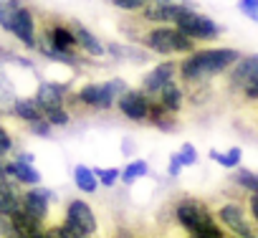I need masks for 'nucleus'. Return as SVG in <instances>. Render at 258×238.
Listing matches in <instances>:
<instances>
[{
    "mask_svg": "<svg viewBox=\"0 0 258 238\" xmlns=\"http://www.w3.org/2000/svg\"><path fill=\"white\" fill-rule=\"evenodd\" d=\"M63 223L71 225V228H76V230H81V233L89 235V238L96 235V230H99V223H96V215H94L91 205H89L86 200H79V198H74V200L66 203Z\"/></svg>",
    "mask_w": 258,
    "mask_h": 238,
    "instance_id": "obj_7",
    "label": "nucleus"
},
{
    "mask_svg": "<svg viewBox=\"0 0 258 238\" xmlns=\"http://www.w3.org/2000/svg\"><path fill=\"white\" fill-rule=\"evenodd\" d=\"M6 183H11V180H8V175H6V162H3V157H0V188H3Z\"/></svg>",
    "mask_w": 258,
    "mask_h": 238,
    "instance_id": "obj_39",
    "label": "nucleus"
},
{
    "mask_svg": "<svg viewBox=\"0 0 258 238\" xmlns=\"http://www.w3.org/2000/svg\"><path fill=\"white\" fill-rule=\"evenodd\" d=\"M238 11L253 23H258V0H238Z\"/></svg>",
    "mask_w": 258,
    "mask_h": 238,
    "instance_id": "obj_30",
    "label": "nucleus"
},
{
    "mask_svg": "<svg viewBox=\"0 0 258 238\" xmlns=\"http://www.w3.org/2000/svg\"><path fill=\"white\" fill-rule=\"evenodd\" d=\"M28 132L36 135V137H46V140H48V137L53 135V127L46 122V119H38V122H31V125H28Z\"/></svg>",
    "mask_w": 258,
    "mask_h": 238,
    "instance_id": "obj_32",
    "label": "nucleus"
},
{
    "mask_svg": "<svg viewBox=\"0 0 258 238\" xmlns=\"http://www.w3.org/2000/svg\"><path fill=\"white\" fill-rule=\"evenodd\" d=\"M16 160H18V162H28V165H33V155H31V152H21V155H16Z\"/></svg>",
    "mask_w": 258,
    "mask_h": 238,
    "instance_id": "obj_40",
    "label": "nucleus"
},
{
    "mask_svg": "<svg viewBox=\"0 0 258 238\" xmlns=\"http://www.w3.org/2000/svg\"><path fill=\"white\" fill-rule=\"evenodd\" d=\"M43 119L51 127H66L71 122V114L66 106H48V109H43Z\"/></svg>",
    "mask_w": 258,
    "mask_h": 238,
    "instance_id": "obj_25",
    "label": "nucleus"
},
{
    "mask_svg": "<svg viewBox=\"0 0 258 238\" xmlns=\"http://www.w3.org/2000/svg\"><path fill=\"white\" fill-rule=\"evenodd\" d=\"M177 71H180V61H172V58H170V61L157 64L152 71H147V74H145V79H142V91H145L147 96L157 99V96H160V91H162L167 84H172V81H175Z\"/></svg>",
    "mask_w": 258,
    "mask_h": 238,
    "instance_id": "obj_10",
    "label": "nucleus"
},
{
    "mask_svg": "<svg viewBox=\"0 0 258 238\" xmlns=\"http://www.w3.org/2000/svg\"><path fill=\"white\" fill-rule=\"evenodd\" d=\"M36 33H38V26H36V18H33V11L28 8V6H23L21 8V13H18V18H16V26H13V36L26 46V48H38V38H36Z\"/></svg>",
    "mask_w": 258,
    "mask_h": 238,
    "instance_id": "obj_15",
    "label": "nucleus"
},
{
    "mask_svg": "<svg viewBox=\"0 0 258 238\" xmlns=\"http://www.w3.org/2000/svg\"><path fill=\"white\" fill-rule=\"evenodd\" d=\"M69 23H71V31H74V36H76V43H79V51H81V53H86V56H91V58L106 56V46H104L84 23H79V21H69Z\"/></svg>",
    "mask_w": 258,
    "mask_h": 238,
    "instance_id": "obj_16",
    "label": "nucleus"
},
{
    "mask_svg": "<svg viewBox=\"0 0 258 238\" xmlns=\"http://www.w3.org/2000/svg\"><path fill=\"white\" fill-rule=\"evenodd\" d=\"M8 101H16L13 99V86H11L6 71H0V104H8Z\"/></svg>",
    "mask_w": 258,
    "mask_h": 238,
    "instance_id": "obj_33",
    "label": "nucleus"
},
{
    "mask_svg": "<svg viewBox=\"0 0 258 238\" xmlns=\"http://www.w3.org/2000/svg\"><path fill=\"white\" fill-rule=\"evenodd\" d=\"M255 238H258V235H255Z\"/></svg>",
    "mask_w": 258,
    "mask_h": 238,
    "instance_id": "obj_43",
    "label": "nucleus"
},
{
    "mask_svg": "<svg viewBox=\"0 0 258 238\" xmlns=\"http://www.w3.org/2000/svg\"><path fill=\"white\" fill-rule=\"evenodd\" d=\"M121 172L124 170H119V167H94V175H96L99 185H104V188H114L116 180H121Z\"/></svg>",
    "mask_w": 258,
    "mask_h": 238,
    "instance_id": "obj_26",
    "label": "nucleus"
},
{
    "mask_svg": "<svg viewBox=\"0 0 258 238\" xmlns=\"http://www.w3.org/2000/svg\"><path fill=\"white\" fill-rule=\"evenodd\" d=\"M233 183H235L240 190H245L248 195H258V175H255L253 170H248V167H235V170H233Z\"/></svg>",
    "mask_w": 258,
    "mask_h": 238,
    "instance_id": "obj_22",
    "label": "nucleus"
},
{
    "mask_svg": "<svg viewBox=\"0 0 258 238\" xmlns=\"http://www.w3.org/2000/svg\"><path fill=\"white\" fill-rule=\"evenodd\" d=\"M109 3H111L116 11H121V13H132V16H140V13L147 8V3H150V0H109Z\"/></svg>",
    "mask_w": 258,
    "mask_h": 238,
    "instance_id": "obj_27",
    "label": "nucleus"
},
{
    "mask_svg": "<svg viewBox=\"0 0 258 238\" xmlns=\"http://www.w3.org/2000/svg\"><path fill=\"white\" fill-rule=\"evenodd\" d=\"M6 175H8V180H13L18 185H26V188H38L41 185V172L28 162H18V160L6 162Z\"/></svg>",
    "mask_w": 258,
    "mask_h": 238,
    "instance_id": "obj_17",
    "label": "nucleus"
},
{
    "mask_svg": "<svg viewBox=\"0 0 258 238\" xmlns=\"http://www.w3.org/2000/svg\"><path fill=\"white\" fill-rule=\"evenodd\" d=\"M255 76H258V53H248L225 74V89L243 94Z\"/></svg>",
    "mask_w": 258,
    "mask_h": 238,
    "instance_id": "obj_9",
    "label": "nucleus"
},
{
    "mask_svg": "<svg viewBox=\"0 0 258 238\" xmlns=\"http://www.w3.org/2000/svg\"><path fill=\"white\" fill-rule=\"evenodd\" d=\"M185 8L187 3H147V8L137 18L147 26H175Z\"/></svg>",
    "mask_w": 258,
    "mask_h": 238,
    "instance_id": "obj_12",
    "label": "nucleus"
},
{
    "mask_svg": "<svg viewBox=\"0 0 258 238\" xmlns=\"http://www.w3.org/2000/svg\"><path fill=\"white\" fill-rule=\"evenodd\" d=\"M74 96H76V101H79L81 106L94 109V111H106V109L116 106V99L109 94V89H106L104 81H101V84L89 81V84H84L81 89H76Z\"/></svg>",
    "mask_w": 258,
    "mask_h": 238,
    "instance_id": "obj_11",
    "label": "nucleus"
},
{
    "mask_svg": "<svg viewBox=\"0 0 258 238\" xmlns=\"http://www.w3.org/2000/svg\"><path fill=\"white\" fill-rule=\"evenodd\" d=\"M150 3H177V0H150Z\"/></svg>",
    "mask_w": 258,
    "mask_h": 238,
    "instance_id": "obj_41",
    "label": "nucleus"
},
{
    "mask_svg": "<svg viewBox=\"0 0 258 238\" xmlns=\"http://www.w3.org/2000/svg\"><path fill=\"white\" fill-rule=\"evenodd\" d=\"M182 167H185V165L180 162V155L175 152V155L170 157V165H167V175H170V177H177V175L182 172Z\"/></svg>",
    "mask_w": 258,
    "mask_h": 238,
    "instance_id": "obj_36",
    "label": "nucleus"
},
{
    "mask_svg": "<svg viewBox=\"0 0 258 238\" xmlns=\"http://www.w3.org/2000/svg\"><path fill=\"white\" fill-rule=\"evenodd\" d=\"M74 183H76V188L81 193H96V188H99L94 167H86V165H76L74 167Z\"/></svg>",
    "mask_w": 258,
    "mask_h": 238,
    "instance_id": "obj_21",
    "label": "nucleus"
},
{
    "mask_svg": "<svg viewBox=\"0 0 258 238\" xmlns=\"http://www.w3.org/2000/svg\"><path fill=\"white\" fill-rule=\"evenodd\" d=\"M38 46L51 48V51L63 53V56H81L79 43H76V36L71 31V23H63V21L46 23L43 26V38L38 41Z\"/></svg>",
    "mask_w": 258,
    "mask_h": 238,
    "instance_id": "obj_6",
    "label": "nucleus"
},
{
    "mask_svg": "<svg viewBox=\"0 0 258 238\" xmlns=\"http://www.w3.org/2000/svg\"><path fill=\"white\" fill-rule=\"evenodd\" d=\"M243 99H245V101H258V76L248 84V89L243 91Z\"/></svg>",
    "mask_w": 258,
    "mask_h": 238,
    "instance_id": "obj_37",
    "label": "nucleus"
},
{
    "mask_svg": "<svg viewBox=\"0 0 258 238\" xmlns=\"http://www.w3.org/2000/svg\"><path fill=\"white\" fill-rule=\"evenodd\" d=\"M215 220H220V225L230 233V235H235V238H255L258 233H255V225L250 223V218H248V210L240 205V203H223V205H218V210H215Z\"/></svg>",
    "mask_w": 258,
    "mask_h": 238,
    "instance_id": "obj_5",
    "label": "nucleus"
},
{
    "mask_svg": "<svg viewBox=\"0 0 258 238\" xmlns=\"http://www.w3.org/2000/svg\"><path fill=\"white\" fill-rule=\"evenodd\" d=\"M147 172H150V162L147 160H132V162L124 167V172H121V183L124 185H132L135 180L145 177Z\"/></svg>",
    "mask_w": 258,
    "mask_h": 238,
    "instance_id": "obj_24",
    "label": "nucleus"
},
{
    "mask_svg": "<svg viewBox=\"0 0 258 238\" xmlns=\"http://www.w3.org/2000/svg\"><path fill=\"white\" fill-rule=\"evenodd\" d=\"M38 238H48V235H46V233H43V235H38Z\"/></svg>",
    "mask_w": 258,
    "mask_h": 238,
    "instance_id": "obj_42",
    "label": "nucleus"
},
{
    "mask_svg": "<svg viewBox=\"0 0 258 238\" xmlns=\"http://www.w3.org/2000/svg\"><path fill=\"white\" fill-rule=\"evenodd\" d=\"M69 94H71L69 84H63V81H43V84H38L33 99L38 101L41 109H48V106H63Z\"/></svg>",
    "mask_w": 258,
    "mask_h": 238,
    "instance_id": "obj_14",
    "label": "nucleus"
},
{
    "mask_svg": "<svg viewBox=\"0 0 258 238\" xmlns=\"http://www.w3.org/2000/svg\"><path fill=\"white\" fill-rule=\"evenodd\" d=\"M210 155V160L213 162H218V165H223L225 170H235L238 165H240V157H243V150L240 147H230L225 155L223 152H218V150H210L208 152Z\"/></svg>",
    "mask_w": 258,
    "mask_h": 238,
    "instance_id": "obj_23",
    "label": "nucleus"
},
{
    "mask_svg": "<svg viewBox=\"0 0 258 238\" xmlns=\"http://www.w3.org/2000/svg\"><path fill=\"white\" fill-rule=\"evenodd\" d=\"M172 215H175V223L187 233H198L200 228L215 223V215L210 210V205L205 200H198V198H182L172 205Z\"/></svg>",
    "mask_w": 258,
    "mask_h": 238,
    "instance_id": "obj_4",
    "label": "nucleus"
},
{
    "mask_svg": "<svg viewBox=\"0 0 258 238\" xmlns=\"http://www.w3.org/2000/svg\"><path fill=\"white\" fill-rule=\"evenodd\" d=\"M157 101L170 111V114H180L182 109H185V86L180 84V81H172V84H167L162 91H160V96H157Z\"/></svg>",
    "mask_w": 258,
    "mask_h": 238,
    "instance_id": "obj_18",
    "label": "nucleus"
},
{
    "mask_svg": "<svg viewBox=\"0 0 258 238\" xmlns=\"http://www.w3.org/2000/svg\"><path fill=\"white\" fill-rule=\"evenodd\" d=\"M240 58H243V53L238 48H230V46L195 51V53H190V56H185L180 61V71H177L180 74V84L185 89L208 84L210 79L228 74Z\"/></svg>",
    "mask_w": 258,
    "mask_h": 238,
    "instance_id": "obj_1",
    "label": "nucleus"
},
{
    "mask_svg": "<svg viewBox=\"0 0 258 238\" xmlns=\"http://www.w3.org/2000/svg\"><path fill=\"white\" fill-rule=\"evenodd\" d=\"M175 28H177L182 36H187L190 41H195V43H213V41H218L220 33H223V28H220L213 18L198 13L192 6H187V8L180 13V18L175 21Z\"/></svg>",
    "mask_w": 258,
    "mask_h": 238,
    "instance_id": "obj_3",
    "label": "nucleus"
},
{
    "mask_svg": "<svg viewBox=\"0 0 258 238\" xmlns=\"http://www.w3.org/2000/svg\"><path fill=\"white\" fill-rule=\"evenodd\" d=\"M13 152V137L8 135V130L0 125V157H6Z\"/></svg>",
    "mask_w": 258,
    "mask_h": 238,
    "instance_id": "obj_34",
    "label": "nucleus"
},
{
    "mask_svg": "<svg viewBox=\"0 0 258 238\" xmlns=\"http://www.w3.org/2000/svg\"><path fill=\"white\" fill-rule=\"evenodd\" d=\"M21 8H23L21 0H0V28L13 33V26H16Z\"/></svg>",
    "mask_w": 258,
    "mask_h": 238,
    "instance_id": "obj_20",
    "label": "nucleus"
},
{
    "mask_svg": "<svg viewBox=\"0 0 258 238\" xmlns=\"http://www.w3.org/2000/svg\"><path fill=\"white\" fill-rule=\"evenodd\" d=\"M51 200H56V195L48 190V188H31V190H23V195H21V205H23V210L28 213V215H33V218H38V220H43L46 223V218H48V205H51Z\"/></svg>",
    "mask_w": 258,
    "mask_h": 238,
    "instance_id": "obj_13",
    "label": "nucleus"
},
{
    "mask_svg": "<svg viewBox=\"0 0 258 238\" xmlns=\"http://www.w3.org/2000/svg\"><path fill=\"white\" fill-rule=\"evenodd\" d=\"M150 106H152V96H147L142 89H129L116 101V109L121 111V116H126L129 122H137V125L150 119Z\"/></svg>",
    "mask_w": 258,
    "mask_h": 238,
    "instance_id": "obj_8",
    "label": "nucleus"
},
{
    "mask_svg": "<svg viewBox=\"0 0 258 238\" xmlns=\"http://www.w3.org/2000/svg\"><path fill=\"white\" fill-rule=\"evenodd\" d=\"M180 162L185 165V167H192V165H198V150L190 145V142H185L182 147H180Z\"/></svg>",
    "mask_w": 258,
    "mask_h": 238,
    "instance_id": "obj_29",
    "label": "nucleus"
},
{
    "mask_svg": "<svg viewBox=\"0 0 258 238\" xmlns=\"http://www.w3.org/2000/svg\"><path fill=\"white\" fill-rule=\"evenodd\" d=\"M248 215H250L253 223L258 225V195H250V198H248Z\"/></svg>",
    "mask_w": 258,
    "mask_h": 238,
    "instance_id": "obj_38",
    "label": "nucleus"
},
{
    "mask_svg": "<svg viewBox=\"0 0 258 238\" xmlns=\"http://www.w3.org/2000/svg\"><path fill=\"white\" fill-rule=\"evenodd\" d=\"M51 228L56 230V235H58V238H89V235H84L81 230H76V228H71V225H66L63 220H61V223H53Z\"/></svg>",
    "mask_w": 258,
    "mask_h": 238,
    "instance_id": "obj_31",
    "label": "nucleus"
},
{
    "mask_svg": "<svg viewBox=\"0 0 258 238\" xmlns=\"http://www.w3.org/2000/svg\"><path fill=\"white\" fill-rule=\"evenodd\" d=\"M11 114L18 116L21 122H26V125L43 119V109L38 106V101H36L33 96H31V99H28V96H26V99H16L13 106H11Z\"/></svg>",
    "mask_w": 258,
    "mask_h": 238,
    "instance_id": "obj_19",
    "label": "nucleus"
},
{
    "mask_svg": "<svg viewBox=\"0 0 258 238\" xmlns=\"http://www.w3.org/2000/svg\"><path fill=\"white\" fill-rule=\"evenodd\" d=\"M170 116V111L157 101V99H152V106H150V119H147V122L152 125V127H157L160 122H162V119H167Z\"/></svg>",
    "mask_w": 258,
    "mask_h": 238,
    "instance_id": "obj_28",
    "label": "nucleus"
},
{
    "mask_svg": "<svg viewBox=\"0 0 258 238\" xmlns=\"http://www.w3.org/2000/svg\"><path fill=\"white\" fill-rule=\"evenodd\" d=\"M106 53L114 61H124L126 58V46H121V43H106Z\"/></svg>",
    "mask_w": 258,
    "mask_h": 238,
    "instance_id": "obj_35",
    "label": "nucleus"
},
{
    "mask_svg": "<svg viewBox=\"0 0 258 238\" xmlns=\"http://www.w3.org/2000/svg\"><path fill=\"white\" fill-rule=\"evenodd\" d=\"M135 41H140L147 51L160 56H190L198 51V43L182 36L175 26H150L147 31L137 33Z\"/></svg>",
    "mask_w": 258,
    "mask_h": 238,
    "instance_id": "obj_2",
    "label": "nucleus"
}]
</instances>
